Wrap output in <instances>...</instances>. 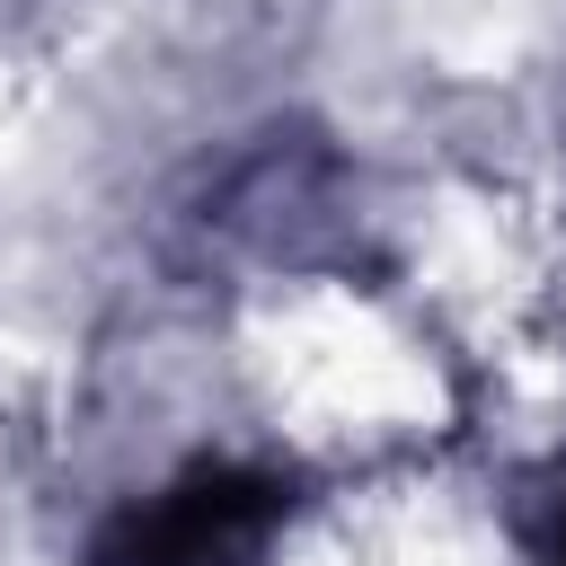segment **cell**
Segmentation results:
<instances>
[{"instance_id": "2", "label": "cell", "mask_w": 566, "mask_h": 566, "mask_svg": "<svg viewBox=\"0 0 566 566\" xmlns=\"http://www.w3.org/2000/svg\"><path fill=\"white\" fill-rule=\"evenodd\" d=\"M557 566H566V539H557Z\"/></svg>"}, {"instance_id": "1", "label": "cell", "mask_w": 566, "mask_h": 566, "mask_svg": "<svg viewBox=\"0 0 566 566\" xmlns=\"http://www.w3.org/2000/svg\"><path fill=\"white\" fill-rule=\"evenodd\" d=\"M283 478L248 460H195L186 478L133 495L97 539L88 566H248L283 522Z\"/></svg>"}]
</instances>
